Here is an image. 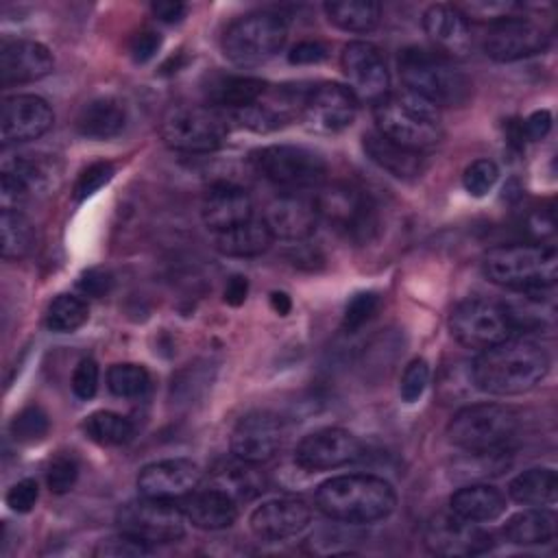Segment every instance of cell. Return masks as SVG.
<instances>
[{"label":"cell","mask_w":558,"mask_h":558,"mask_svg":"<svg viewBox=\"0 0 558 558\" xmlns=\"http://www.w3.org/2000/svg\"><path fill=\"white\" fill-rule=\"evenodd\" d=\"M549 371L547 351L530 338H508L484 349L471 364L477 390L510 397L532 390Z\"/></svg>","instance_id":"obj_1"},{"label":"cell","mask_w":558,"mask_h":558,"mask_svg":"<svg viewBox=\"0 0 558 558\" xmlns=\"http://www.w3.org/2000/svg\"><path fill=\"white\" fill-rule=\"evenodd\" d=\"M316 506L333 521L362 525L386 519L397 506V495L384 477L351 473L323 482L316 490Z\"/></svg>","instance_id":"obj_2"},{"label":"cell","mask_w":558,"mask_h":558,"mask_svg":"<svg viewBox=\"0 0 558 558\" xmlns=\"http://www.w3.org/2000/svg\"><path fill=\"white\" fill-rule=\"evenodd\" d=\"M397 65L408 92L421 96L436 109L464 107L473 94L471 78L453 63V59L436 50L418 46L403 48Z\"/></svg>","instance_id":"obj_3"},{"label":"cell","mask_w":558,"mask_h":558,"mask_svg":"<svg viewBox=\"0 0 558 558\" xmlns=\"http://www.w3.org/2000/svg\"><path fill=\"white\" fill-rule=\"evenodd\" d=\"M373 118L381 135L418 153L434 148L442 140L438 109L408 89L381 98L373 109Z\"/></svg>","instance_id":"obj_4"},{"label":"cell","mask_w":558,"mask_h":558,"mask_svg":"<svg viewBox=\"0 0 558 558\" xmlns=\"http://www.w3.org/2000/svg\"><path fill=\"white\" fill-rule=\"evenodd\" d=\"M484 275L508 290H547L558 277V251L551 244H506L484 255Z\"/></svg>","instance_id":"obj_5"},{"label":"cell","mask_w":558,"mask_h":558,"mask_svg":"<svg viewBox=\"0 0 558 558\" xmlns=\"http://www.w3.org/2000/svg\"><path fill=\"white\" fill-rule=\"evenodd\" d=\"M288 39L286 20L272 11H253L233 20L222 33L225 57L240 68L272 59Z\"/></svg>","instance_id":"obj_6"},{"label":"cell","mask_w":558,"mask_h":558,"mask_svg":"<svg viewBox=\"0 0 558 558\" xmlns=\"http://www.w3.org/2000/svg\"><path fill=\"white\" fill-rule=\"evenodd\" d=\"M318 218L355 244H368L379 231V211L371 194L353 183H329L314 196Z\"/></svg>","instance_id":"obj_7"},{"label":"cell","mask_w":558,"mask_h":558,"mask_svg":"<svg viewBox=\"0 0 558 558\" xmlns=\"http://www.w3.org/2000/svg\"><path fill=\"white\" fill-rule=\"evenodd\" d=\"M159 133L177 153H211L225 142L229 120L209 105H174L163 113Z\"/></svg>","instance_id":"obj_8"},{"label":"cell","mask_w":558,"mask_h":558,"mask_svg":"<svg viewBox=\"0 0 558 558\" xmlns=\"http://www.w3.org/2000/svg\"><path fill=\"white\" fill-rule=\"evenodd\" d=\"M519 429V414L501 403H473L458 410L449 425V440L464 451L501 449Z\"/></svg>","instance_id":"obj_9"},{"label":"cell","mask_w":558,"mask_h":558,"mask_svg":"<svg viewBox=\"0 0 558 558\" xmlns=\"http://www.w3.org/2000/svg\"><path fill=\"white\" fill-rule=\"evenodd\" d=\"M255 170L272 185L286 192H301L323 183L327 174L325 159L305 148L292 144H272L251 153Z\"/></svg>","instance_id":"obj_10"},{"label":"cell","mask_w":558,"mask_h":558,"mask_svg":"<svg viewBox=\"0 0 558 558\" xmlns=\"http://www.w3.org/2000/svg\"><path fill=\"white\" fill-rule=\"evenodd\" d=\"M183 512L172 499L140 497L126 501L116 512V523L120 532H126L148 545L174 543L183 536Z\"/></svg>","instance_id":"obj_11"},{"label":"cell","mask_w":558,"mask_h":558,"mask_svg":"<svg viewBox=\"0 0 558 558\" xmlns=\"http://www.w3.org/2000/svg\"><path fill=\"white\" fill-rule=\"evenodd\" d=\"M451 336L466 349H488L508 340L514 331L501 303L486 299H466L449 316Z\"/></svg>","instance_id":"obj_12"},{"label":"cell","mask_w":558,"mask_h":558,"mask_svg":"<svg viewBox=\"0 0 558 558\" xmlns=\"http://www.w3.org/2000/svg\"><path fill=\"white\" fill-rule=\"evenodd\" d=\"M425 545L436 556H477L488 551L495 545V538L488 530L480 527L475 521H466L456 512L434 514L423 532Z\"/></svg>","instance_id":"obj_13"},{"label":"cell","mask_w":558,"mask_h":558,"mask_svg":"<svg viewBox=\"0 0 558 558\" xmlns=\"http://www.w3.org/2000/svg\"><path fill=\"white\" fill-rule=\"evenodd\" d=\"M347 87L353 92L357 102L377 105L390 94V74L384 54L368 41H351L344 46L340 57Z\"/></svg>","instance_id":"obj_14"},{"label":"cell","mask_w":558,"mask_h":558,"mask_svg":"<svg viewBox=\"0 0 558 558\" xmlns=\"http://www.w3.org/2000/svg\"><path fill=\"white\" fill-rule=\"evenodd\" d=\"M482 46L493 61L512 63L543 52L547 48V33L527 17L508 15L488 26Z\"/></svg>","instance_id":"obj_15"},{"label":"cell","mask_w":558,"mask_h":558,"mask_svg":"<svg viewBox=\"0 0 558 558\" xmlns=\"http://www.w3.org/2000/svg\"><path fill=\"white\" fill-rule=\"evenodd\" d=\"M307 92L310 87L303 85L266 87V92L253 105L233 111L231 118L257 133L281 129L290 124L294 118L303 116Z\"/></svg>","instance_id":"obj_16"},{"label":"cell","mask_w":558,"mask_h":558,"mask_svg":"<svg viewBox=\"0 0 558 558\" xmlns=\"http://www.w3.org/2000/svg\"><path fill=\"white\" fill-rule=\"evenodd\" d=\"M286 425L279 414L255 410L244 414L231 432V453L240 460L259 464L270 460L283 445Z\"/></svg>","instance_id":"obj_17"},{"label":"cell","mask_w":558,"mask_h":558,"mask_svg":"<svg viewBox=\"0 0 558 558\" xmlns=\"http://www.w3.org/2000/svg\"><path fill=\"white\" fill-rule=\"evenodd\" d=\"M362 442L347 429L323 427L307 434L294 449V460L305 471H329L360 458Z\"/></svg>","instance_id":"obj_18"},{"label":"cell","mask_w":558,"mask_h":558,"mask_svg":"<svg viewBox=\"0 0 558 558\" xmlns=\"http://www.w3.org/2000/svg\"><path fill=\"white\" fill-rule=\"evenodd\" d=\"M355 116H357V98L347 85L325 81L310 87L303 118L312 129L323 133H338L351 126Z\"/></svg>","instance_id":"obj_19"},{"label":"cell","mask_w":558,"mask_h":558,"mask_svg":"<svg viewBox=\"0 0 558 558\" xmlns=\"http://www.w3.org/2000/svg\"><path fill=\"white\" fill-rule=\"evenodd\" d=\"M50 105L33 94L9 96L0 111V140L4 146L41 137L52 126Z\"/></svg>","instance_id":"obj_20"},{"label":"cell","mask_w":558,"mask_h":558,"mask_svg":"<svg viewBox=\"0 0 558 558\" xmlns=\"http://www.w3.org/2000/svg\"><path fill=\"white\" fill-rule=\"evenodd\" d=\"M272 238L301 242L307 240L318 225V209L314 196L301 192H283L272 198L262 218Z\"/></svg>","instance_id":"obj_21"},{"label":"cell","mask_w":558,"mask_h":558,"mask_svg":"<svg viewBox=\"0 0 558 558\" xmlns=\"http://www.w3.org/2000/svg\"><path fill=\"white\" fill-rule=\"evenodd\" d=\"M203 480V471L196 462L185 458H170L146 464L137 475V488L144 497L181 499L192 493Z\"/></svg>","instance_id":"obj_22"},{"label":"cell","mask_w":558,"mask_h":558,"mask_svg":"<svg viewBox=\"0 0 558 558\" xmlns=\"http://www.w3.org/2000/svg\"><path fill=\"white\" fill-rule=\"evenodd\" d=\"M50 50L33 39H2L0 44V83L2 87L33 83L52 72Z\"/></svg>","instance_id":"obj_23"},{"label":"cell","mask_w":558,"mask_h":558,"mask_svg":"<svg viewBox=\"0 0 558 558\" xmlns=\"http://www.w3.org/2000/svg\"><path fill=\"white\" fill-rule=\"evenodd\" d=\"M312 521V510L301 499H270L257 506L248 519L251 530L266 543L286 541L303 532Z\"/></svg>","instance_id":"obj_24"},{"label":"cell","mask_w":558,"mask_h":558,"mask_svg":"<svg viewBox=\"0 0 558 558\" xmlns=\"http://www.w3.org/2000/svg\"><path fill=\"white\" fill-rule=\"evenodd\" d=\"M423 28L436 52L449 59L464 57L471 48L469 17L453 4H432L423 13Z\"/></svg>","instance_id":"obj_25"},{"label":"cell","mask_w":558,"mask_h":558,"mask_svg":"<svg viewBox=\"0 0 558 558\" xmlns=\"http://www.w3.org/2000/svg\"><path fill=\"white\" fill-rule=\"evenodd\" d=\"M201 214H203V222L216 233L251 220L253 201L244 187L229 181H220L207 187L203 196Z\"/></svg>","instance_id":"obj_26"},{"label":"cell","mask_w":558,"mask_h":558,"mask_svg":"<svg viewBox=\"0 0 558 558\" xmlns=\"http://www.w3.org/2000/svg\"><path fill=\"white\" fill-rule=\"evenodd\" d=\"M183 517L201 530H225L238 519V504L222 490L207 486L177 499Z\"/></svg>","instance_id":"obj_27"},{"label":"cell","mask_w":558,"mask_h":558,"mask_svg":"<svg viewBox=\"0 0 558 558\" xmlns=\"http://www.w3.org/2000/svg\"><path fill=\"white\" fill-rule=\"evenodd\" d=\"M362 148L375 166H379L381 170H386L388 174H392L397 179L410 181V179H416L425 170L423 153L392 142L386 135H381L379 131L364 133Z\"/></svg>","instance_id":"obj_28"},{"label":"cell","mask_w":558,"mask_h":558,"mask_svg":"<svg viewBox=\"0 0 558 558\" xmlns=\"http://www.w3.org/2000/svg\"><path fill=\"white\" fill-rule=\"evenodd\" d=\"M126 124V107L120 98L100 96L85 102L76 116V131L89 140L116 137Z\"/></svg>","instance_id":"obj_29"},{"label":"cell","mask_w":558,"mask_h":558,"mask_svg":"<svg viewBox=\"0 0 558 558\" xmlns=\"http://www.w3.org/2000/svg\"><path fill=\"white\" fill-rule=\"evenodd\" d=\"M266 83L255 76H238V74H218L209 78L205 87V96L209 107L227 109L229 113L240 111L248 105H253L264 92Z\"/></svg>","instance_id":"obj_30"},{"label":"cell","mask_w":558,"mask_h":558,"mask_svg":"<svg viewBox=\"0 0 558 558\" xmlns=\"http://www.w3.org/2000/svg\"><path fill=\"white\" fill-rule=\"evenodd\" d=\"M449 508L466 521L484 523L504 514L506 497L490 484H466L451 495Z\"/></svg>","instance_id":"obj_31"},{"label":"cell","mask_w":558,"mask_h":558,"mask_svg":"<svg viewBox=\"0 0 558 558\" xmlns=\"http://www.w3.org/2000/svg\"><path fill=\"white\" fill-rule=\"evenodd\" d=\"M209 486L227 493L235 504H240L262 495L266 490V477L253 462L235 458V462L214 469Z\"/></svg>","instance_id":"obj_32"},{"label":"cell","mask_w":558,"mask_h":558,"mask_svg":"<svg viewBox=\"0 0 558 558\" xmlns=\"http://www.w3.org/2000/svg\"><path fill=\"white\" fill-rule=\"evenodd\" d=\"M275 238L270 235L264 220H246L242 225H235L225 231L214 233V246L218 253L227 257H255L268 251L270 242Z\"/></svg>","instance_id":"obj_33"},{"label":"cell","mask_w":558,"mask_h":558,"mask_svg":"<svg viewBox=\"0 0 558 558\" xmlns=\"http://www.w3.org/2000/svg\"><path fill=\"white\" fill-rule=\"evenodd\" d=\"M556 490H558V477L554 469L547 466H534L523 473H519L510 484H508V495L512 501L541 508L549 506L556 501Z\"/></svg>","instance_id":"obj_34"},{"label":"cell","mask_w":558,"mask_h":558,"mask_svg":"<svg viewBox=\"0 0 558 558\" xmlns=\"http://www.w3.org/2000/svg\"><path fill=\"white\" fill-rule=\"evenodd\" d=\"M556 534V514L551 510L532 508L512 514L504 525V536L514 545H543Z\"/></svg>","instance_id":"obj_35"},{"label":"cell","mask_w":558,"mask_h":558,"mask_svg":"<svg viewBox=\"0 0 558 558\" xmlns=\"http://www.w3.org/2000/svg\"><path fill=\"white\" fill-rule=\"evenodd\" d=\"M323 9L329 22L347 33H368L381 17V7L373 0H331Z\"/></svg>","instance_id":"obj_36"},{"label":"cell","mask_w":558,"mask_h":558,"mask_svg":"<svg viewBox=\"0 0 558 558\" xmlns=\"http://www.w3.org/2000/svg\"><path fill=\"white\" fill-rule=\"evenodd\" d=\"M0 235H2V257L22 259L31 253L35 244V229L31 220L15 209H2L0 214Z\"/></svg>","instance_id":"obj_37"},{"label":"cell","mask_w":558,"mask_h":558,"mask_svg":"<svg viewBox=\"0 0 558 558\" xmlns=\"http://www.w3.org/2000/svg\"><path fill=\"white\" fill-rule=\"evenodd\" d=\"M2 170L22 181L28 192H46L52 185V177L57 174L54 161L41 155H15L4 161Z\"/></svg>","instance_id":"obj_38"},{"label":"cell","mask_w":558,"mask_h":558,"mask_svg":"<svg viewBox=\"0 0 558 558\" xmlns=\"http://www.w3.org/2000/svg\"><path fill=\"white\" fill-rule=\"evenodd\" d=\"M89 316L87 303L74 294H59L46 310V327L57 333L76 331Z\"/></svg>","instance_id":"obj_39"},{"label":"cell","mask_w":558,"mask_h":558,"mask_svg":"<svg viewBox=\"0 0 558 558\" xmlns=\"http://www.w3.org/2000/svg\"><path fill=\"white\" fill-rule=\"evenodd\" d=\"M83 427L85 434L98 445H124L133 436L131 421L107 410L89 414Z\"/></svg>","instance_id":"obj_40"},{"label":"cell","mask_w":558,"mask_h":558,"mask_svg":"<svg viewBox=\"0 0 558 558\" xmlns=\"http://www.w3.org/2000/svg\"><path fill=\"white\" fill-rule=\"evenodd\" d=\"M107 386L116 397L133 399L142 397L150 386V375L142 364H113L107 371Z\"/></svg>","instance_id":"obj_41"},{"label":"cell","mask_w":558,"mask_h":558,"mask_svg":"<svg viewBox=\"0 0 558 558\" xmlns=\"http://www.w3.org/2000/svg\"><path fill=\"white\" fill-rule=\"evenodd\" d=\"M50 429V421L48 414L39 408V405H28L22 412L15 414V418L11 421V436L17 442H39Z\"/></svg>","instance_id":"obj_42"},{"label":"cell","mask_w":558,"mask_h":558,"mask_svg":"<svg viewBox=\"0 0 558 558\" xmlns=\"http://www.w3.org/2000/svg\"><path fill=\"white\" fill-rule=\"evenodd\" d=\"M153 551V545L126 534V532H120L116 536H109V538H102L98 543V547L94 549V556H100V558H140V556H148Z\"/></svg>","instance_id":"obj_43"},{"label":"cell","mask_w":558,"mask_h":558,"mask_svg":"<svg viewBox=\"0 0 558 558\" xmlns=\"http://www.w3.org/2000/svg\"><path fill=\"white\" fill-rule=\"evenodd\" d=\"M379 307V296L375 292H357L344 307L342 314V329L347 333H353L362 329L377 312Z\"/></svg>","instance_id":"obj_44"},{"label":"cell","mask_w":558,"mask_h":558,"mask_svg":"<svg viewBox=\"0 0 558 558\" xmlns=\"http://www.w3.org/2000/svg\"><path fill=\"white\" fill-rule=\"evenodd\" d=\"M497 177H499V168L495 161L475 159L473 163L466 166L462 174V185L471 196H484L493 190V185L497 183Z\"/></svg>","instance_id":"obj_45"},{"label":"cell","mask_w":558,"mask_h":558,"mask_svg":"<svg viewBox=\"0 0 558 558\" xmlns=\"http://www.w3.org/2000/svg\"><path fill=\"white\" fill-rule=\"evenodd\" d=\"M76 477H78V462L74 460V456H57L48 464L46 484H48L50 493H54V495H63V493L72 490Z\"/></svg>","instance_id":"obj_46"},{"label":"cell","mask_w":558,"mask_h":558,"mask_svg":"<svg viewBox=\"0 0 558 558\" xmlns=\"http://www.w3.org/2000/svg\"><path fill=\"white\" fill-rule=\"evenodd\" d=\"M429 381V366L425 360H412L403 375H401V384H399V395L405 403H414L418 401V397L425 392Z\"/></svg>","instance_id":"obj_47"},{"label":"cell","mask_w":558,"mask_h":558,"mask_svg":"<svg viewBox=\"0 0 558 558\" xmlns=\"http://www.w3.org/2000/svg\"><path fill=\"white\" fill-rule=\"evenodd\" d=\"M111 177H113V166L109 161H96L87 166L74 183V201H85L87 196L98 192L105 183H109Z\"/></svg>","instance_id":"obj_48"},{"label":"cell","mask_w":558,"mask_h":558,"mask_svg":"<svg viewBox=\"0 0 558 558\" xmlns=\"http://www.w3.org/2000/svg\"><path fill=\"white\" fill-rule=\"evenodd\" d=\"M98 390V364L92 357H85L76 364L74 373H72V392L87 401L96 395Z\"/></svg>","instance_id":"obj_49"},{"label":"cell","mask_w":558,"mask_h":558,"mask_svg":"<svg viewBox=\"0 0 558 558\" xmlns=\"http://www.w3.org/2000/svg\"><path fill=\"white\" fill-rule=\"evenodd\" d=\"M39 497V488H37V482L35 480H20L15 482L9 490H7V506L13 510V512H28L33 510L35 501Z\"/></svg>","instance_id":"obj_50"},{"label":"cell","mask_w":558,"mask_h":558,"mask_svg":"<svg viewBox=\"0 0 558 558\" xmlns=\"http://www.w3.org/2000/svg\"><path fill=\"white\" fill-rule=\"evenodd\" d=\"M161 48V35L155 31H140L129 41V52L135 63H146Z\"/></svg>","instance_id":"obj_51"},{"label":"cell","mask_w":558,"mask_h":558,"mask_svg":"<svg viewBox=\"0 0 558 558\" xmlns=\"http://www.w3.org/2000/svg\"><path fill=\"white\" fill-rule=\"evenodd\" d=\"M329 54L327 46L323 41H316V39H305V41H299L290 54H288V61L290 63H296V65H312V63H320L325 61Z\"/></svg>","instance_id":"obj_52"},{"label":"cell","mask_w":558,"mask_h":558,"mask_svg":"<svg viewBox=\"0 0 558 558\" xmlns=\"http://www.w3.org/2000/svg\"><path fill=\"white\" fill-rule=\"evenodd\" d=\"M31 192L24 187L22 181H17L11 172L2 170L0 177V198H2V209H15L26 201Z\"/></svg>","instance_id":"obj_53"},{"label":"cell","mask_w":558,"mask_h":558,"mask_svg":"<svg viewBox=\"0 0 558 558\" xmlns=\"http://www.w3.org/2000/svg\"><path fill=\"white\" fill-rule=\"evenodd\" d=\"M111 286H113L111 275L105 272V270H100V268H89V270H85V272L81 275V279H78V288H81L85 294L94 296V299H100V296L109 294Z\"/></svg>","instance_id":"obj_54"},{"label":"cell","mask_w":558,"mask_h":558,"mask_svg":"<svg viewBox=\"0 0 558 558\" xmlns=\"http://www.w3.org/2000/svg\"><path fill=\"white\" fill-rule=\"evenodd\" d=\"M288 259L299 266V268H305V270H316L318 266H323L325 257L323 253L316 248V246H299V248H292L288 253Z\"/></svg>","instance_id":"obj_55"},{"label":"cell","mask_w":558,"mask_h":558,"mask_svg":"<svg viewBox=\"0 0 558 558\" xmlns=\"http://www.w3.org/2000/svg\"><path fill=\"white\" fill-rule=\"evenodd\" d=\"M551 129V113L541 109V111H534L525 122H523V133L530 137V140H543Z\"/></svg>","instance_id":"obj_56"},{"label":"cell","mask_w":558,"mask_h":558,"mask_svg":"<svg viewBox=\"0 0 558 558\" xmlns=\"http://www.w3.org/2000/svg\"><path fill=\"white\" fill-rule=\"evenodd\" d=\"M150 11L157 20L172 24V22H179L185 15L187 7L183 2H174V0H159V2H153Z\"/></svg>","instance_id":"obj_57"},{"label":"cell","mask_w":558,"mask_h":558,"mask_svg":"<svg viewBox=\"0 0 558 558\" xmlns=\"http://www.w3.org/2000/svg\"><path fill=\"white\" fill-rule=\"evenodd\" d=\"M246 294H248V281H246V277L233 275V277L227 281V286H225V303L238 307V305H242V303L246 301Z\"/></svg>","instance_id":"obj_58"},{"label":"cell","mask_w":558,"mask_h":558,"mask_svg":"<svg viewBox=\"0 0 558 558\" xmlns=\"http://www.w3.org/2000/svg\"><path fill=\"white\" fill-rule=\"evenodd\" d=\"M270 307L279 314V316H286L290 310H292V301L286 292H272L270 294Z\"/></svg>","instance_id":"obj_59"}]
</instances>
